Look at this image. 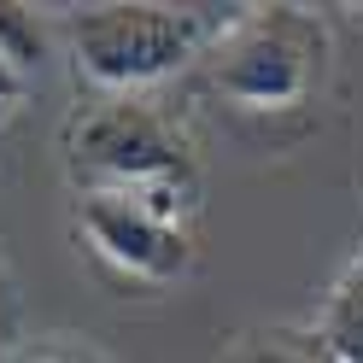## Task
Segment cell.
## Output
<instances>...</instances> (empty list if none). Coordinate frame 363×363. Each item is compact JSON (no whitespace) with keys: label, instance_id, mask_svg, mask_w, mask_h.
Wrapping results in <instances>:
<instances>
[{"label":"cell","instance_id":"6da1fadb","mask_svg":"<svg viewBox=\"0 0 363 363\" xmlns=\"http://www.w3.org/2000/svg\"><path fill=\"white\" fill-rule=\"evenodd\" d=\"M71 176L82 182V194L135 199L164 223H182L199 199V176L182 135H170L158 111L129 100L100 106L71 123Z\"/></svg>","mask_w":363,"mask_h":363},{"label":"cell","instance_id":"7a4b0ae2","mask_svg":"<svg viewBox=\"0 0 363 363\" xmlns=\"http://www.w3.org/2000/svg\"><path fill=\"white\" fill-rule=\"evenodd\" d=\"M211 12L217 6H94L71 24L77 71L94 88L135 94L229 35V24Z\"/></svg>","mask_w":363,"mask_h":363},{"label":"cell","instance_id":"3957f363","mask_svg":"<svg viewBox=\"0 0 363 363\" xmlns=\"http://www.w3.org/2000/svg\"><path fill=\"white\" fill-rule=\"evenodd\" d=\"M328 35L305 12H246L211 48V82L246 111H293L323 77Z\"/></svg>","mask_w":363,"mask_h":363},{"label":"cell","instance_id":"277c9868","mask_svg":"<svg viewBox=\"0 0 363 363\" xmlns=\"http://www.w3.org/2000/svg\"><path fill=\"white\" fill-rule=\"evenodd\" d=\"M77 223L106 264H118L123 276H141V281H176L194 258L182 223H164V217H152L135 199H118V194H82Z\"/></svg>","mask_w":363,"mask_h":363},{"label":"cell","instance_id":"5b68a950","mask_svg":"<svg viewBox=\"0 0 363 363\" xmlns=\"http://www.w3.org/2000/svg\"><path fill=\"white\" fill-rule=\"evenodd\" d=\"M323 352L334 363H363V258H352L323 305Z\"/></svg>","mask_w":363,"mask_h":363},{"label":"cell","instance_id":"8992f818","mask_svg":"<svg viewBox=\"0 0 363 363\" xmlns=\"http://www.w3.org/2000/svg\"><path fill=\"white\" fill-rule=\"evenodd\" d=\"M0 59L18 77H30L41 65V30H35V18L24 6H0Z\"/></svg>","mask_w":363,"mask_h":363},{"label":"cell","instance_id":"52a82bcc","mask_svg":"<svg viewBox=\"0 0 363 363\" xmlns=\"http://www.w3.org/2000/svg\"><path fill=\"white\" fill-rule=\"evenodd\" d=\"M246 363H334V357L323 346H316V352H305V346H258Z\"/></svg>","mask_w":363,"mask_h":363},{"label":"cell","instance_id":"ba28073f","mask_svg":"<svg viewBox=\"0 0 363 363\" xmlns=\"http://www.w3.org/2000/svg\"><path fill=\"white\" fill-rule=\"evenodd\" d=\"M18 94H24V77H18V71H12V65H6V59H0V123H6V118H12V106H18Z\"/></svg>","mask_w":363,"mask_h":363},{"label":"cell","instance_id":"9c48e42d","mask_svg":"<svg viewBox=\"0 0 363 363\" xmlns=\"http://www.w3.org/2000/svg\"><path fill=\"white\" fill-rule=\"evenodd\" d=\"M18 363H65V357H18Z\"/></svg>","mask_w":363,"mask_h":363}]
</instances>
